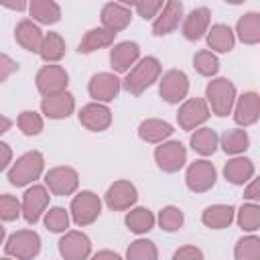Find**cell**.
<instances>
[{
    "label": "cell",
    "instance_id": "35",
    "mask_svg": "<svg viewBox=\"0 0 260 260\" xmlns=\"http://www.w3.org/2000/svg\"><path fill=\"white\" fill-rule=\"evenodd\" d=\"M238 223L244 232H256L260 228V207L256 203H244L238 209Z\"/></svg>",
    "mask_w": 260,
    "mask_h": 260
},
{
    "label": "cell",
    "instance_id": "45",
    "mask_svg": "<svg viewBox=\"0 0 260 260\" xmlns=\"http://www.w3.org/2000/svg\"><path fill=\"white\" fill-rule=\"evenodd\" d=\"M173 258L175 260H201L203 258V252L199 250V248H195V246H183V248H179L175 254H173Z\"/></svg>",
    "mask_w": 260,
    "mask_h": 260
},
{
    "label": "cell",
    "instance_id": "43",
    "mask_svg": "<svg viewBox=\"0 0 260 260\" xmlns=\"http://www.w3.org/2000/svg\"><path fill=\"white\" fill-rule=\"evenodd\" d=\"M120 4H130V6H136L138 14L146 20V18H154L158 14V10L162 8V2L165 0H118Z\"/></svg>",
    "mask_w": 260,
    "mask_h": 260
},
{
    "label": "cell",
    "instance_id": "4",
    "mask_svg": "<svg viewBox=\"0 0 260 260\" xmlns=\"http://www.w3.org/2000/svg\"><path fill=\"white\" fill-rule=\"evenodd\" d=\"M4 252H6V256H14L20 260L35 258L41 252V238L32 230H20L8 238Z\"/></svg>",
    "mask_w": 260,
    "mask_h": 260
},
{
    "label": "cell",
    "instance_id": "29",
    "mask_svg": "<svg viewBox=\"0 0 260 260\" xmlns=\"http://www.w3.org/2000/svg\"><path fill=\"white\" fill-rule=\"evenodd\" d=\"M114 37H116V32H112V30H108L104 26L89 28L83 35L81 43H79V53H93L98 49H104V47H108V45L114 43Z\"/></svg>",
    "mask_w": 260,
    "mask_h": 260
},
{
    "label": "cell",
    "instance_id": "28",
    "mask_svg": "<svg viewBox=\"0 0 260 260\" xmlns=\"http://www.w3.org/2000/svg\"><path fill=\"white\" fill-rule=\"evenodd\" d=\"M28 12L41 24H55L61 18V8L55 0H28Z\"/></svg>",
    "mask_w": 260,
    "mask_h": 260
},
{
    "label": "cell",
    "instance_id": "46",
    "mask_svg": "<svg viewBox=\"0 0 260 260\" xmlns=\"http://www.w3.org/2000/svg\"><path fill=\"white\" fill-rule=\"evenodd\" d=\"M248 183L250 185L244 189V197L250 199V201H258V197H260V185H258V181L256 179H250Z\"/></svg>",
    "mask_w": 260,
    "mask_h": 260
},
{
    "label": "cell",
    "instance_id": "42",
    "mask_svg": "<svg viewBox=\"0 0 260 260\" xmlns=\"http://www.w3.org/2000/svg\"><path fill=\"white\" fill-rule=\"evenodd\" d=\"M45 225L51 232H65L69 228V211L63 207H53L45 213Z\"/></svg>",
    "mask_w": 260,
    "mask_h": 260
},
{
    "label": "cell",
    "instance_id": "12",
    "mask_svg": "<svg viewBox=\"0 0 260 260\" xmlns=\"http://www.w3.org/2000/svg\"><path fill=\"white\" fill-rule=\"evenodd\" d=\"M45 183L55 195H71L79 185V177L71 167H55L47 171Z\"/></svg>",
    "mask_w": 260,
    "mask_h": 260
},
{
    "label": "cell",
    "instance_id": "1",
    "mask_svg": "<svg viewBox=\"0 0 260 260\" xmlns=\"http://www.w3.org/2000/svg\"><path fill=\"white\" fill-rule=\"evenodd\" d=\"M160 75V63L156 57H144L140 61L134 63L132 69H128L122 85L128 93L132 95H140L142 91H146Z\"/></svg>",
    "mask_w": 260,
    "mask_h": 260
},
{
    "label": "cell",
    "instance_id": "16",
    "mask_svg": "<svg viewBox=\"0 0 260 260\" xmlns=\"http://www.w3.org/2000/svg\"><path fill=\"white\" fill-rule=\"evenodd\" d=\"M183 18V2L181 0H167L162 6V12L154 16L152 32L154 35H169L173 32Z\"/></svg>",
    "mask_w": 260,
    "mask_h": 260
},
{
    "label": "cell",
    "instance_id": "21",
    "mask_svg": "<svg viewBox=\"0 0 260 260\" xmlns=\"http://www.w3.org/2000/svg\"><path fill=\"white\" fill-rule=\"evenodd\" d=\"M209 20H211V12L207 8L201 6V8L191 10L183 20V37L187 41H199L207 32Z\"/></svg>",
    "mask_w": 260,
    "mask_h": 260
},
{
    "label": "cell",
    "instance_id": "32",
    "mask_svg": "<svg viewBox=\"0 0 260 260\" xmlns=\"http://www.w3.org/2000/svg\"><path fill=\"white\" fill-rule=\"evenodd\" d=\"M217 142H219V138H217L215 130H211V128H195V132L191 134V148L203 156L213 154L217 148Z\"/></svg>",
    "mask_w": 260,
    "mask_h": 260
},
{
    "label": "cell",
    "instance_id": "52",
    "mask_svg": "<svg viewBox=\"0 0 260 260\" xmlns=\"http://www.w3.org/2000/svg\"><path fill=\"white\" fill-rule=\"evenodd\" d=\"M225 2H230V4H242L244 0H225Z\"/></svg>",
    "mask_w": 260,
    "mask_h": 260
},
{
    "label": "cell",
    "instance_id": "48",
    "mask_svg": "<svg viewBox=\"0 0 260 260\" xmlns=\"http://www.w3.org/2000/svg\"><path fill=\"white\" fill-rule=\"evenodd\" d=\"M0 4L10 8V10H18L20 12V10H24L28 6V0H0Z\"/></svg>",
    "mask_w": 260,
    "mask_h": 260
},
{
    "label": "cell",
    "instance_id": "15",
    "mask_svg": "<svg viewBox=\"0 0 260 260\" xmlns=\"http://www.w3.org/2000/svg\"><path fill=\"white\" fill-rule=\"evenodd\" d=\"M59 252L67 260H83L91 254L89 238L81 232H67L59 240Z\"/></svg>",
    "mask_w": 260,
    "mask_h": 260
},
{
    "label": "cell",
    "instance_id": "49",
    "mask_svg": "<svg viewBox=\"0 0 260 260\" xmlns=\"http://www.w3.org/2000/svg\"><path fill=\"white\" fill-rule=\"evenodd\" d=\"M10 126H12V120L0 114V134H4L6 130H10Z\"/></svg>",
    "mask_w": 260,
    "mask_h": 260
},
{
    "label": "cell",
    "instance_id": "23",
    "mask_svg": "<svg viewBox=\"0 0 260 260\" xmlns=\"http://www.w3.org/2000/svg\"><path fill=\"white\" fill-rule=\"evenodd\" d=\"M14 37H16V43L22 49H26L30 53H39L45 35L39 28V24H35L32 20H20L14 28Z\"/></svg>",
    "mask_w": 260,
    "mask_h": 260
},
{
    "label": "cell",
    "instance_id": "31",
    "mask_svg": "<svg viewBox=\"0 0 260 260\" xmlns=\"http://www.w3.org/2000/svg\"><path fill=\"white\" fill-rule=\"evenodd\" d=\"M39 55H41L47 63L61 61L63 55H65V41H63V37H61L59 32H47V35L43 37Z\"/></svg>",
    "mask_w": 260,
    "mask_h": 260
},
{
    "label": "cell",
    "instance_id": "6",
    "mask_svg": "<svg viewBox=\"0 0 260 260\" xmlns=\"http://www.w3.org/2000/svg\"><path fill=\"white\" fill-rule=\"evenodd\" d=\"M154 160L158 169H162L165 173H177L187 160V150L177 140H169V142L162 140L154 150Z\"/></svg>",
    "mask_w": 260,
    "mask_h": 260
},
{
    "label": "cell",
    "instance_id": "26",
    "mask_svg": "<svg viewBox=\"0 0 260 260\" xmlns=\"http://www.w3.org/2000/svg\"><path fill=\"white\" fill-rule=\"evenodd\" d=\"M234 43H236V37H234V30L228 26V24H213L211 28H207V45L211 51H217V53H228L234 49Z\"/></svg>",
    "mask_w": 260,
    "mask_h": 260
},
{
    "label": "cell",
    "instance_id": "24",
    "mask_svg": "<svg viewBox=\"0 0 260 260\" xmlns=\"http://www.w3.org/2000/svg\"><path fill=\"white\" fill-rule=\"evenodd\" d=\"M223 175L234 185H246L254 177V162L250 158H246V156H238L236 154L232 160L225 162Z\"/></svg>",
    "mask_w": 260,
    "mask_h": 260
},
{
    "label": "cell",
    "instance_id": "34",
    "mask_svg": "<svg viewBox=\"0 0 260 260\" xmlns=\"http://www.w3.org/2000/svg\"><path fill=\"white\" fill-rule=\"evenodd\" d=\"M219 142H221V148L228 154H242L250 146V138H248V134H246L244 128H232V130H228L219 138Z\"/></svg>",
    "mask_w": 260,
    "mask_h": 260
},
{
    "label": "cell",
    "instance_id": "11",
    "mask_svg": "<svg viewBox=\"0 0 260 260\" xmlns=\"http://www.w3.org/2000/svg\"><path fill=\"white\" fill-rule=\"evenodd\" d=\"M160 95L165 102L169 104H179L181 100H185L187 91H189V79L183 71L179 69H171L162 75L160 79V87H158Z\"/></svg>",
    "mask_w": 260,
    "mask_h": 260
},
{
    "label": "cell",
    "instance_id": "13",
    "mask_svg": "<svg viewBox=\"0 0 260 260\" xmlns=\"http://www.w3.org/2000/svg\"><path fill=\"white\" fill-rule=\"evenodd\" d=\"M138 199V191L130 181H116L106 191V205L114 211L130 209Z\"/></svg>",
    "mask_w": 260,
    "mask_h": 260
},
{
    "label": "cell",
    "instance_id": "33",
    "mask_svg": "<svg viewBox=\"0 0 260 260\" xmlns=\"http://www.w3.org/2000/svg\"><path fill=\"white\" fill-rule=\"evenodd\" d=\"M154 213L146 207H136V209H130L128 215H126V225L130 232L134 234H146L154 228Z\"/></svg>",
    "mask_w": 260,
    "mask_h": 260
},
{
    "label": "cell",
    "instance_id": "25",
    "mask_svg": "<svg viewBox=\"0 0 260 260\" xmlns=\"http://www.w3.org/2000/svg\"><path fill=\"white\" fill-rule=\"evenodd\" d=\"M173 134V126L165 120H156V118H148L138 126V136L144 142H152L158 144L162 140H167Z\"/></svg>",
    "mask_w": 260,
    "mask_h": 260
},
{
    "label": "cell",
    "instance_id": "7",
    "mask_svg": "<svg viewBox=\"0 0 260 260\" xmlns=\"http://www.w3.org/2000/svg\"><path fill=\"white\" fill-rule=\"evenodd\" d=\"M35 81H37V89L43 95H53V93H61L67 89L69 75L61 65H45L39 69Z\"/></svg>",
    "mask_w": 260,
    "mask_h": 260
},
{
    "label": "cell",
    "instance_id": "41",
    "mask_svg": "<svg viewBox=\"0 0 260 260\" xmlns=\"http://www.w3.org/2000/svg\"><path fill=\"white\" fill-rule=\"evenodd\" d=\"M22 213V205L14 195H0V221H14Z\"/></svg>",
    "mask_w": 260,
    "mask_h": 260
},
{
    "label": "cell",
    "instance_id": "3",
    "mask_svg": "<svg viewBox=\"0 0 260 260\" xmlns=\"http://www.w3.org/2000/svg\"><path fill=\"white\" fill-rule=\"evenodd\" d=\"M45 167V158L39 150H30L26 154H22L20 158H16V162L10 167L8 171V181L16 187H24L28 183H32L35 179L41 177Z\"/></svg>",
    "mask_w": 260,
    "mask_h": 260
},
{
    "label": "cell",
    "instance_id": "38",
    "mask_svg": "<svg viewBox=\"0 0 260 260\" xmlns=\"http://www.w3.org/2000/svg\"><path fill=\"white\" fill-rule=\"evenodd\" d=\"M158 223L165 232H177L183 225V211L175 205H167L158 213Z\"/></svg>",
    "mask_w": 260,
    "mask_h": 260
},
{
    "label": "cell",
    "instance_id": "2",
    "mask_svg": "<svg viewBox=\"0 0 260 260\" xmlns=\"http://www.w3.org/2000/svg\"><path fill=\"white\" fill-rule=\"evenodd\" d=\"M205 95H207V104L215 116H228L236 104V85L225 77H217V79L209 81Z\"/></svg>",
    "mask_w": 260,
    "mask_h": 260
},
{
    "label": "cell",
    "instance_id": "19",
    "mask_svg": "<svg viewBox=\"0 0 260 260\" xmlns=\"http://www.w3.org/2000/svg\"><path fill=\"white\" fill-rule=\"evenodd\" d=\"M236 110H234V120L240 126H250L256 124L260 116V98L256 91H246L244 95L236 98Z\"/></svg>",
    "mask_w": 260,
    "mask_h": 260
},
{
    "label": "cell",
    "instance_id": "50",
    "mask_svg": "<svg viewBox=\"0 0 260 260\" xmlns=\"http://www.w3.org/2000/svg\"><path fill=\"white\" fill-rule=\"evenodd\" d=\"M95 258H120V254H116V252H110V250H104V252H98L95 254Z\"/></svg>",
    "mask_w": 260,
    "mask_h": 260
},
{
    "label": "cell",
    "instance_id": "39",
    "mask_svg": "<svg viewBox=\"0 0 260 260\" xmlns=\"http://www.w3.org/2000/svg\"><path fill=\"white\" fill-rule=\"evenodd\" d=\"M126 256L130 260H156L158 252H156V248L150 240H136V242L130 244Z\"/></svg>",
    "mask_w": 260,
    "mask_h": 260
},
{
    "label": "cell",
    "instance_id": "40",
    "mask_svg": "<svg viewBox=\"0 0 260 260\" xmlns=\"http://www.w3.org/2000/svg\"><path fill=\"white\" fill-rule=\"evenodd\" d=\"M18 128H20L22 134H26V136H37V134L43 130V118H41L37 112L24 110V112H20V116H18Z\"/></svg>",
    "mask_w": 260,
    "mask_h": 260
},
{
    "label": "cell",
    "instance_id": "14",
    "mask_svg": "<svg viewBox=\"0 0 260 260\" xmlns=\"http://www.w3.org/2000/svg\"><path fill=\"white\" fill-rule=\"evenodd\" d=\"M79 122L93 132H102L112 124V112L102 102H91L79 110Z\"/></svg>",
    "mask_w": 260,
    "mask_h": 260
},
{
    "label": "cell",
    "instance_id": "10",
    "mask_svg": "<svg viewBox=\"0 0 260 260\" xmlns=\"http://www.w3.org/2000/svg\"><path fill=\"white\" fill-rule=\"evenodd\" d=\"M49 191L43 185H32L26 189L24 197H22V217L28 223H37L41 219V215L45 213L47 205H49Z\"/></svg>",
    "mask_w": 260,
    "mask_h": 260
},
{
    "label": "cell",
    "instance_id": "20",
    "mask_svg": "<svg viewBox=\"0 0 260 260\" xmlns=\"http://www.w3.org/2000/svg\"><path fill=\"white\" fill-rule=\"evenodd\" d=\"M132 20V12L130 8H126L120 2H110L102 8V26L112 30V32H120L124 30Z\"/></svg>",
    "mask_w": 260,
    "mask_h": 260
},
{
    "label": "cell",
    "instance_id": "27",
    "mask_svg": "<svg viewBox=\"0 0 260 260\" xmlns=\"http://www.w3.org/2000/svg\"><path fill=\"white\" fill-rule=\"evenodd\" d=\"M234 215H236V211H234L232 205L217 203V205H209V207L203 211L201 221H203L207 228H211V230H223V228H228V225L234 221Z\"/></svg>",
    "mask_w": 260,
    "mask_h": 260
},
{
    "label": "cell",
    "instance_id": "51",
    "mask_svg": "<svg viewBox=\"0 0 260 260\" xmlns=\"http://www.w3.org/2000/svg\"><path fill=\"white\" fill-rule=\"evenodd\" d=\"M4 236H6V232H4V228H2V223H0V244H2V240H4Z\"/></svg>",
    "mask_w": 260,
    "mask_h": 260
},
{
    "label": "cell",
    "instance_id": "8",
    "mask_svg": "<svg viewBox=\"0 0 260 260\" xmlns=\"http://www.w3.org/2000/svg\"><path fill=\"white\" fill-rule=\"evenodd\" d=\"M215 179H217V171L215 167L209 162V160H195L189 165L187 169V175H185V181H187V187L195 193H203V191H209L213 185H215Z\"/></svg>",
    "mask_w": 260,
    "mask_h": 260
},
{
    "label": "cell",
    "instance_id": "47",
    "mask_svg": "<svg viewBox=\"0 0 260 260\" xmlns=\"http://www.w3.org/2000/svg\"><path fill=\"white\" fill-rule=\"evenodd\" d=\"M12 160V148L6 142H0V171H4Z\"/></svg>",
    "mask_w": 260,
    "mask_h": 260
},
{
    "label": "cell",
    "instance_id": "9",
    "mask_svg": "<svg viewBox=\"0 0 260 260\" xmlns=\"http://www.w3.org/2000/svg\"><path fill=\"white\" fill-rule=\"evenodd\" d=\"M209 118V106L205 100L201 98H193V100H187L179 112H177V122L183 130H195L199 128L205 120Z\"/></svg>",
    "mask_w": 260,
    "mask_h": 260
},
{
    "label": "cell",
    "instance_id": "22",
    "mask_svg": "<svg viewBox=\"0 0 260 260\" xmlns=\"http://www.w3.org/2000/svg\"><path fill=\"white\" fill-rule=\"evenodd\" d=\"M140 57V47L134 43V41H124V43H118L114 45L112 53H110V61H112V67L118 71V73H124L128 71Z\"/></svg>",
    "mask_w": 260,
    "mask_h": 260
},
{
    "label": "cell",
    "instance_id": "5",
    "mask_svg": "<svg viewBox=\"0 0 260 260\" xmlns=\"http://www.w3.org/2000/svg\"><path fill=\"white\" fill-rule=\"evenodd\" d=\"M102 211V201L91 191H81L71 201V219L77 225H89L98 219Z\"/></svg>",
    "mask_w": 260,
    "mask_h": 260
},
{
    "label": "cell",
    "instance_id": "18",
    "mask_svg": "<svg viewBox=\"0 0 260 260\" xmlns=\"http://www.w3.org/2000/svg\"><path fill=\"white\" fill-rule=\"evenodd\" d=\"M41 110L47 118L51 120H61L67 118L69 114H73L75 110V100L69 91H61V93H53V95H45L41 102Z\"/></svg>",
    "mask_w": 260,
    "mask_h": 260
},
{
    "label": "cell",
    "instance_id": "30",
    "mask_svg": "<svg viewBox=\"0 0 260 260\" xmlns=\"http://www.w3.org/2000/svg\"><path fill=\"white\" fill-rule=\"evenodd\" d=\"M236 32L242 43L246 45H256L260 41V14L258 12H248L238 20Z\"/></svg>",
    "mask_w": 260,
    "mask_h": 260
},
{
    "label": "cell",
    "instance_id": "36",
    "mask_svg": "<svg viewBox=\"0 0 260 260\" xmlns=\"http://www.w3.org/2000/svg\"><path fill=\"white\" fill-rule=\"evenodd\" d=\"M193 67L197 69L199 75L213 77L217 73V69H219V61H217V57L211 51H199L193 57Z\"/></svg>",
    "mask_w": 260,
    "mask_h": 260
},
{
    "label": "cell",
    "instance_id": "17",
    "mask_svg": "<svg viewBox=\"0 0 260 260\" xmlns=\"http://www.w3.org/2000/svg\"><path fill=\"white\" fill-rule=\"evenodd\" d=\"M122 83L114 73H95L89 79V95L95 102H112L118 91H120Z\"/></svg>",
    "mask_w": 260,
    "mask_h": 260
},
{
    "label": "cell",
    "instance_id": "44",
    "mask_svg": "<svg viewBox=\"0 0 260 260\" xmlns=\"http://www.w3.org/2000/svg\"><path fill=\"white\" fill-rule=\"evenodd\" d=\"M16 69H18L16 61H14V59H10L8 55L0 53V83H2V81H6V79H8Z\"/></svg>",
    "mask_w": 260,
    "mask_h": 260
},
{
    "label": "cell",
    "instance_id": "37",
    "mask_svg": "<svg viewBox=\"0 0 260 260\" xmlns=\"http://www.w3.org/2000/svg\"><path fill=\"white\" fill-rule=\"evenodd\" d=\"M234 256L238 260H256V258H260V240L256 236H244L242 240H238Z\"/></svg>",
    "mask_w": 260,
    "mask_h": 260
}]
</instances>
